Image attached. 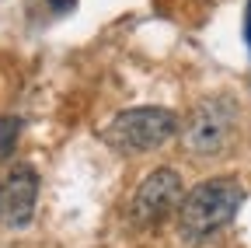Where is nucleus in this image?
Segmentation results:
<instances>
[{
	"mask_svg": "<svg viewBox=\"0 0 251 248\" xmlns=\"http://www.w3.org/2000/svg\"><path fill=\"white\" fill-rule=\"evenodd\" d=\"M241 203H244V185L237 178L220 175V178L199 182L196 189L185 193V199H181V206L175 213L181 241L202 245V241L216 238L237 217Z\"/></svg>",
	"mask_w": 251,
	"mask_h": 248,
	"instance_id": "1",
	"label": "nucleus"
},
{
	"mask_svg": "<svg viewBox=\"0 0 251 248\" xmlns=\"http://www.w3.org/2000/svg\"><path fill=\"white\" fill-rule=\"evenodd\" d=\"M241 130V105L230 95H206L192 105L188 119H181V150L196 161H213L224 158L234 147Z\"/></svg>",
	"mask_w": 251,
	"mask_h": 248,
	"instance_id": "2",
	"label": "nucleus"
},
{
	"mask_svg": "<svg viewBox=\"0 0 251 248\" xmlns=\"http://www.w3.org/2000/svg\"><path fill=\"white\" fill-rule=\"evenodd\" d=\"M181 130V119L171 109L161 105H140V109H126L108 119V126L101 130L105 147H112L122 158H143L168 147Z\"/></svg>",
	"mask_w": 251,
	"mask_h": 248,
	"instance_id": "3",
	"label": "nucleus"
},
{
	"mask_svg": "<svg viewBox=\"0 0 251 248\" xmlns=\"http://www.w3.org/2000/svg\"><path fill=\"white\" fill-rule=\"evenodd\" d=\"M181 199H185L181 175L175 168H153L129 196V220L136 227H153L168 220L171 213H178Z\"/></svg>",
	"mask_w": 251,
	"mask_h": 248,
	"instance_id": "4",
	"label": "nucleus"
},
{
	"mask_svg": "<svg viewBox=\"0 0 251 248\" xmlns=\"http://www.w3.org/2000/svg\"><path fill=\"white\" fill-rule=\"evenodd\" d=\"M39 203V171L31 165H11L0 175V224L21 231L31 224Z\"/></svg>",
	"mask_w": 251,
	"mask_h": 248,
	"instance_id": "5",
	"label": "nucleus"
},
{
	"mask_svg": "<svg viewBox=\"0 0 251 248\" xmlns=\"http://www.w3.org/2000/svg\"><path fill=\"white\" fill-rule=\"evenodd\" d=\"M18 137H21V119L18 115H0V158H7L14 150Z\"/></svg>",
	"mask_w": 251,
	"mask_h": 248,
	"instance_id": "6",
	"label": "nucleus"
},
{
	"mask_svg": "<svg viewBox=\"0 0 251 248\" xmlns=\"http://www.w3.org/2000/svg\"><path fill=\"white\" fill-rule=\"evenodd\" d=\"M244 35H248V42H251V4H248V18H244Z\"/></svg>",
	"mask_w": 251,
	"mask_h": 248,
	"instance_id": "7",
	"label": "nucleus"
}]
</instances>
